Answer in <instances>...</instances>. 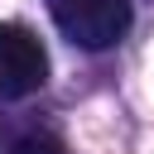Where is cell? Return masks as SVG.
<instances>
[{
	"instance_id": "cell-1",
	"label": "cell",
	"mask_w": 154,
	"mask_h": 154,
	"mask_svg": "<svg viewBox=\"0 0 154 154\" xmlns=\"http://www.w3.org/2000/svg\"><path fill=\"white\" fill-rule=\"evenodd\" d=\"M48 14L63 29V38L91 53L120 43L130 29V0H48Z\"/></svg>"
},
{
	"instance_id": "cell-2",
	"label": "cell",
	"mask_w": 154,
	"mask_h": 154,
	"mask_svg": "<svg viewBox=\"0 0 154 154\" xmlns=\"http://www.w3.org/2000/svg\"><path fill=\"white\" fill-rule=\"evenodd\" d=\"M48 82V53L24 24H0V96L19 101Z\"/></svg>"
},
{
	"instance_id": "cell-3",
	"label": "cell",
	"mask_w": 154,
	"mask_h": 154,
	"mask_svg": "<svg viewBox=\"0 0 154 154\" xmlns=\"http://www.w3.org/2000/svg\"><path fill=\"white\" fill-rule=\"evenodd\" d=\"M14 154H67V149H63V140H53V135H24V140L14 144Z\"/></svg>"
}]
</instances>
